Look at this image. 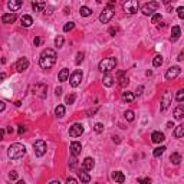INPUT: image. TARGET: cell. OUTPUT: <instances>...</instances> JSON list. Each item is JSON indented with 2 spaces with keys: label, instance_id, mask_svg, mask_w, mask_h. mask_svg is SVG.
<instances>
[{
  "label": "cell",
  "instance_id": "3957f363",
  "mask_svg": "<svg viewBox=\"0 0 184 184\" xmlns=\"http://www.w3.org/2000/svg\"><path fill=\"white\" fill-rule=\"evenodd\" d=\"M115 66H117V59L115 58H107L104 61L99 62V71L104 72V73H109L111 71L115 69Z\"/></svg>",
  "mask_w": 184,
  "mask_h": 184
},
{
  "label": "cell",
  "instance_id": "ee69618b",
  "mask_svg": "<svg viewBox=\"0 0 184 184\" xmlns=\"http://www.w3.org/2000/svg\"><path fill=\"white\" fill-rule=\"evenodd\" d=\"M17 178V173L16 171H10L9 173V180H16Z\"/></svg>",
  "mask_w": 184,
  "mask_h": 184
},
{
  "label": "cell",
  "instance_id": "6f0895ef",
  "mask_svg": "<svg viewBox=\"0 0 184 184\" xmlns=\"http://www.w3.org/2000/svg\"><path fill=\"white\" fill-rule=\"evenodd\" d=\"M167 127H168V128H173V127H174V124L170 121V122H167Z\"/></svg>",
  "mask_w": 184,
  "mask_h": 184
},
{
  "label": "cell",
  "instance_id": "db71d44e",
  "mask_svg": "<svg viewBox=\"0 0 184 184\" xmlns=\"http://www.w3.org/2000/svg\"><path fill=\"white\" fill-rule=\"evenodd\" d=\"M142 89H144V86H138L137 88V95H140L142 92Z\"/></svg>",
  "mask_w": 184,
  "mask_h": 184
},
{
  "label": "cell",
  "instance_id": "e575fe53",
  "mask_svg": "<svg viewBox=\"0 0 184 184\" xmlns=\"http://www.w3.org/2000/svg\"><path fill=\"white\" fill-rule=\"evenodd\" d=\"M124 115H125L127 121H130V122H131V121H134V118H135V117H134V111H131V109L125 111V114H124Z\"/></svg>",
  "mask_w": 184,
  "mask_h": 184
},
{
  "label": "cell",
  "instance_id": "9c48e42d",
  "mask_svg": "<svg viewBox=\"0 0 184 184\" xmlns=\"http://www.w3.org/2000/svg\"><path fill=\"white\" fill-rule=\"evenodd\" d=\"M84 134V127L82 124H73L71 128H69V135L72 138H76V137H81Z\"/></svg>",
  "mask_w": 184,
  "mask_h": 184
},
{
  "label": "cell",
  "instance_id": "7402d4cb",
  "mask_svg": "<svg viewBox=\"0 0 184 184\" xmlns=\"http://www.w3.org/2000/svg\"><path fill=\"white\" fill-rule=\"evenodd\" d=\"M32 7L35 12H42L46 7V3L45 2H32Z\"/></svg>",
  "mask_w": 184,
  "mask_h": 184
},
{
  "label": "cell",
  "instance_id": "4fadbf2b",
  "mask_svg": "<svg viewBox=\"0 0 184 184\" xmlns=\"http://www.w3.org/2000/svg\"><path fill=\"white\" fill-rule=\"evenodd\" d=\"M29 68V61H28V58H20L19 61L16 62V69L19 72H23L26 71Z\"/></svg>",
  "mask_w": 184,
  "mask_h": 184
},
{
  "label": "cell",
  "instance_id": "74e56055",
  "mask_svg": "<svg viewBox=\"0 0 184 184\" xmlns=\"http://www.w3.org/2000/svg\"><path fill=\"white\" fill-rule=\"evenodd\" d=\"M63 42H65L63 36H58V38L55 39V45H56L58 47H62V46H63Z\"/></svg>",
  "mask_w": 184,
  "mask_h": 184
},
{
  "label": "cell",
  "instance_id": "c3c4849f",
  "mask_svg": "<svg viewBox=\"0 0 184 184\" xmlns=\"http://www.w3.org/2000/svg\"><path fill=\"white\" fill-rule=\"evenodd\" d=\"M66 184H78V181H76L75 178H72V177H69V178L66 180Z\"/></svg>",
  "mask_w": 184,
  "mask_h": 184
},
{
  "label": "cell",
  "instance_id": "b9f144b4",
  "mask_svg": "<svg viewBox=\"0 0 184 184\" xmlns=\"http://www.w3.org/2000/svg\"><path fill=\"white\" fill-rule=\"evenodd\" d=\"M94 130H95V131H96V132H102V131H104V125H102V124H101V122L95 124Z\"/></svg>",
  "mask_w": 184,
  "mask_h": 184
},
{
  "label": "cell",
  "instance_id": "836d02e7",
  "mask_svg": "<svg viewBox=\"0 0 184 184\" xmlns=\"http://www.w3.org/2000/svg\"><path fill=\"white\" fill-rule=\"evenodd\" d=\"M165 151V147L164 145H161V147H157L156 150H154V157H160V156H163V152Z\"/></svg>",
  "mask_w": 184,
  "mask_h": 184
},
{
  "label": "cell",
  "instance_id": "44dd1931",
  "mask_svg": "<svg viewBox=\"0 0 184 184\" xmlns=\"http://www.w3.org/2000/svg\"><path fill=\"white\" fill-rule=\"evenodd\" d=\"M68 78H69V69L63 68V69L59 72V75H58V79H59V82H65V81H68Z\"/></svg>",
  "mask_w": 184,
  "mask_h": 184
},
{
  "label": "cell",
  "instance_id": "8992f818",
  "mask_svg": "<svg viewBox=\"0 0 184 184\" xmlns=\"http://www.w3.org/2000/svg\"><path fill=\"white\" fill-rule=\"evenodd\" d=\"M33 150H35V154L38 157H43L46 154V142L43 140H36L33 144Z\"/></svg>",
  "mask_w": 184,
  "mask_h": 184
},
{
  "label": "cell",
  "instance_id": "30bf717a",
  "mask_svg": "<svg viewBox=\"0 0 184 184\" xmlns=\"http://www.w3.org/2000/svg\"><path fill=\"white\" fill-rule=\"evenodd\" d=\"M81 81H82V72H81V71H75L71 75V78H69V84H71V86L76 88V86L81 85Z\"/></svg>",
  "mask_w": 184,
  "mask_h": 184
},
{
  "label": "cell",
  "instance_id": "484cf974",
  "mask_svg": "<svg viewBox=\"0 0 184 184\" xmlns=\"http://www.w3.org/2000/svg\"><path fill=\"white\" fill-rule=\"evenodd\" d=\"M121 98H122L124 102H132V101H134V98H135V95L132 94V92H130V91H127V92H124V94H122V96H121Z\"/></svg>",
  "mask_w": 184,
  "mask_h": 184
},
{
  "label": "cell",
  "instance_id": "5b68a950",
  "mask_svg": "<svg viewBox=\"0 0 184 184\" xmlns=\"http://www.w3.org/2000/svg\"><path fill=\"white\" fill-rule=\"evenodd\" d=\"M122 7L128 14H134V13H137L138 9H140V3H138L137 0H128V2H125L122 5Z\"/></svg>",
  "mask_w": 184,
  "mask_h": 184
},
{
  "label": "cell",
  "instance_id": "8fae6325",
  "mask_svg": "<svg viewBox=\"0 0 184 184\" xmlns=\"http://www.w3.org/2000/svg\"><path fill=\"white\" fill-rule=\"evenodd\" d=\"M33 94L40 96V98H45L46 94H47V86L45 85V84H38V85H35V88H33Z\"/></svg>",
  "mask_w": 184,
  "mask_h": 184
},
{
  "label": "cell",
  "instance_id": "83f0119b",
  "mask_svg": "<svg viewBox=\"0 0 184 184\" xmlns=\"http://www.w3.org/2000/svg\"><path fill=\"white\" fill-rule=\"evenodd\" d=\"M183 134H184V125H177V128L174 130V137L175 138H183Z\"/></svg>",
  "mask_w": 184,
  "mask_h": 184
},
{
  "label": "cell",
  "instance_id": "1f68e13d",
  "mask_svg": "<svg viewBox=\"0 0 184 184\" xmlns=\"http://www.w3.org/2000/svg\"><path fill=\"white\" fill-rule=\"evenodd\" d=\"M102 81H104V85L105 86H112L114 85V78L111 75H105Z\"/></svg>",
  "mask_w": 184,
  "mask_h": 184
},
{
  "label": "cell",
  "instance_id": "ba28073f",
  "mask_svg": "<svg viewBox=\"0 0 184 184\" xmlns=\"http://www.w3.org/2000/svg\"><path fill=\"white\" fill-rule=\"evenodd\" d=\"M180 72H181L180 66H171V68H168V71L165 72V79L167 81L175 79V78L180 75Z\"/></svg>",
  "mask_w": 184,
  "mask_h": 184
},
{
  "label": "cell",
  "instance_id": "9f6ffc18",
  "mask_svg": "<svg viewBox=\"0 0 184 184\" xmlns=\"http://www.w3.org/2000/svg\"><path fill=\"white\" fill-rule=\"evenodd\" d=\"M55 92H56V95L59 96V95L62 94V88H56V91H55Z\"/></svg>",
  "mask_w": 184,
  "mask_h": 184
},
{
  "label": "cell",
  "instance_id": "7c38bea8",
  "mask_svg": "<svg viewBox=\"0 0 184 184\" xmlns=\"http://www.w3.org/2000/svg\"><path fill=\"white\" fill-rule=\"evenodd\" d=\"M171 104V95L168 91H165L164 95H163V99H161V105H160V109L161 111H165V109L170 107Z\"/></svg>",
  "mask_w": 184,
  "mask_h": 184
},
{
  "label": "cell",
  "instance_id": "d6986e66",
  "mask_svg": "<svg viewBox=\"0 0 184 184\" xmlns=\"http://www.w3.org/2000/svg\"><path fill=\"white\" fill-rule=\"evenodd\" d=\"M112 178L115 180V183L122 184L124 181H125V175H124L122 171H114V173H112Z\"/></svg>",
  "mask_w": 184,
  "mask_h": 184
},
{
  "label": "cell",
  "instance_id": "4dcf8cb0",
  "mask_svg": "<svg viewBox=\"0 0 184 184\" xmlns=\"http://www.w3.org/2000/svg\"><path fill=\"white\" fill-rule=\"evenodd\" d=\"M128 82H130V81H128V76H125L124 72H119V85L124 88V86L128 85Z\"/></svg>",
  "mask_w": 184,
  "mask_h": 184
},
{
  "label": "cell",
  "instance_id": "7a4b0ae2",
  "mask_svg": "<svg viewBox=\"0 0 184 184\" xmlns=\"http://www.w3.org/2000/svg\"><path fill=\"white\" fill-rule=\"evenodd\" d=\"M24 154H26V147H24L23 144H20V142L12 144V145L9 147V150H7V156H9V158H12V160H19Z\"/></svg>",
  "mask_w": 184,
  "mask_h": 184
},
{
  "label": "cell",
  "instance_id": "681fc988",
  "mask_svg": "<svg viewBox=\"0 0 184 184\" xmlns=\"http://www.w3.org/2000/svg\"><path fill=\"white\" fill-rule=\"evenodd\" d=\"M40 42H42V39H40V38H35V40H33V45H35V46H39V45H40Z\"/></svg>",
  "mask_w": 184,
  "mask_h": 184
},
{
  "label": "cell",
  "instance_id": "11a10c76",
  "mask_svg": "<svg viewBox=\"0 0 184 184\" xmlns=\"http://www.w3.org/2000/svg\"><path fill=\"white\" fill-rule=\"evenodd\" d=\"M5 130H0V141H2V140H3V135H5Z\"/></svg>",
  "mask_w": 184,
  "mask_h": 184
},
{
  "label": "cell",
  "instance_id": "7dc6e473",
  "mask_svg": "<svg viewBox=\"0 0 184 184\" xmlns=\"http://www.w3.org/2000/svg\"><path fill=\"white\" fill-rule=\"evenodd\" d=\"M69 167H71V170H73V168L76 167V160H75V157H73V158L71 160V164H69Z\"/></svg>",
  "mask_w": 184,
  "mask_h": 184
},
{
  "label": "cell",
  "instance_id": "9a60e30c",
  "mask_svg": "<svg viewBox=\"0 0 184 184\" xmlns=\"http://www.w3.org/2000/svg\"><path fill=\"white\" fill-rule=\"evenodd\" d=\"M81 150H82V145H81V142L78 141H73L71 144V154L72 157H78L81 154Z\"/></svg>",
  "mask_w": 184,
  "mask_h": 184
},
{
  "label": "cell",
  "instance_id": "f907efd6",
  "mask_svg": "<svg viewBox=\"0 0 184 184\" xmlns=\"http://www.w3.org/2000/svg\"><path fill=\"white\" fill-rule=\"evenodd\" d=\"M5 108H6V104L3 102V101H0V112H2V111H5Z\"/></svg>",
  "mask_w": 184,
  "mask_h": 184
},
{
  "label": "cell",
  "instance_id": "f1b7e54d",
  "mask_svg": "<svg viewBox=\"0 0 184 184\" xmlns=\"http://www.w3.org/2000/svg\"><path fill=\"white\" fill-rule=\"evenodd\" d=\"M170 160H171V163H173V164L178 165L180 163H181V156H180L178 152H173V154H171V157H170Z\"/></svg>",
  "mask_w": 184,
  "mask_h": 184
},
{
  "label": "cell",
  "instance_id": "680465c9",
  "mask_svg": "<svg viewBox=\"0 0 184 184\" xmlns=\"http://www.w3.org/2000/svg\"><path fill=\"white\" fill-rule=\"evenodd\" d=\"M183 56H184V55H183V52H181L178 55V58H177V59H178V61H183Z\"/></svg>",
  "mask_w": 184,
  "mask_h": 184
},
{
  "label": "cell",
  "instance_id": "2e32d148",
  "mask_svg": "<svg viewBox=\"0 0 184 184\" xmlns=\"http://www.w3.org/2000/svg\"><path fill=\"white\" fill-rule=\"evenodd\" d=\"M22 5H23V3H22L20 0H10L9 3H7V7H9L12 12H17V10L22 7Z\"/></svg>",
  "mask_w": 184,
  "mask_h": 184
},
{
  "label": "cell",
  "instance_id": "d590c367",
  "mask_svg": "<svg viewBox=\"0 0 184 184\" xmlns=\"http://www.w3.org/2000/svg\"><path fill=\"white\" fill-rule=\"evenodd\" d=\"M65 102L68 105H72L73 102H75V95L71 94V95H66V98H65Z\"/></svg>",
  "mask_w": 184,
  "mask_h": 184
},
{
  "label": "cell",
  "instance_id": "f35d334b",
  "mask_svg": "<svg viewBox=\"0 0 184 184\" xmlns=\"http://www.w3.org/2000/svg\"><path fill=\"white\" fill-rule=\"evenodd\" d=\"M73 28H75V23H73V22H69V23H66L65 26H63V32H71Z\"/></svg>",
  "mask_w": 184,
  "mask_h": 184
},
{
  "label": "cell",
  "instance_id": "816d5d0a",
  "mask_svg": "<svg viewBox=\"0 0 184 184\" xmlns=\"http://www.w3.org/2000/svg\"><path fill=\"white\" fill-rule=\"evenodd\" d=\"M109 33H111V36H115V33H117V29H115V28H111V29H109Z\"/></svg>",
  "mask_w": 184,
  "mask_h": 184
},
{
  "label": "cell",
  "instance_id": "d6a6232c",
  "mask_svg": "<svg viewBox=\"0 0 184 184\" xmlns=\"http://www.w3.org/2000/svg\"><path fill=\"white\" fill-rule=\"evenodd\" d=\"M163 62H164V59H163V56L161 55H157L156 58H154V61H152V65L156 66V68H158V66L163 65Z\"/></svg>",
  "mask_w": 184,
  "mask_h": 184
},
{
  "label": "cell",
  "instance_id": "ac0fdd59",
  "mask_svg": "<svg viewBox=\"0 0 184 184\" xmlns=\"http://www.w3.org/2000/svg\"><path fill=\"white\" fill-rule=\"evenodd\" d=\"M16 19H17L16 13H6L2 16V22H3V23H13Z\"/></svg>",
  "mask_w": 184,
  "mask_h": 184
},
{
  "label": "cell",
  "instance_id": "6125c7cd",
  "mask_svg": "<svg viewBox=\"0 0 184 184\" xmlns=\"http://www.w3.org/2000/svg\"><path fill=\"white\" fill-rule=\"evenodd\" d=\"M5 78H6V73H0V81L5 79Z\"/></svg>",
  "mask_w": 184,
  "mask_h": 184
},
{
  "label": "cell",
  "instance_id": "ffe728a7",
  "mask_svg": "<svg viewBox=\"0 0 184 184\" xmlns=\"http://www.w3.org/2000/svg\"><path fill=\"white\" fill-rule=\"evenodd\" d=\"M20 22H22V26H24V28H29V26H32L33 19H32V16H29V14H24V16H22Z\"/></svg>",
  "mask_w": 184,
  "mask_h": 184
},
{
  "label": "cell",
  "instance_id": "52a82bcc",
  "mask_svg": "<svg viewBox=\"0 0 184 184\" xmlns=\"http://www.w3.org/2000/svg\"><path fill=\"white\" fill-rule=\"evenodd\" d=\"M158 6H160V5H158L157 2H150V3H145V5L142 6L141 12L145 14V16H152V14H154V12L158 9Z\"/></svg>",
  "mask_w": 184,
  "mask_h": 184
},
{
  "label": "cell",
  "instance_id": "603a6c76",
  "mask_svg": "<svg viewBox=\"0 0 184 184\" xmlns=\"http://www.w3.org/2000/svg\"><path fill=\"white\" fill-rule=\"evenodd\" d=\"M183 115H184V107H183V104H180L178 107L174 109V118L175 119H181L183 118Z\"/></svg>",
  "mask_w": 184,
  "mask_h": 184
},
{
  "label": "cell",
  "instance_id": "8d00e7d4",
  "mask_svg": "<svg viewBox=\"0 0 184 184\" xmlns=\"http://www.w3.org/2000/svg\"><path fill=\"white\" fill-rule=\"evenodd\" d=\"M84 58H85V53H84V52H78V55H76V59H75L76 65H79L81 62L84 61Z\"/></svg>",
  "mask_w": 184,
  "mask_h": 184
},
{
  "label": "cell",
  "instance_id": "cb8c5ba5",
  "mask_svg": "<svg viewBox=\"0 0 184 184\" xmlns=\"http://www.w3.org/2000/svg\"><path fill=\"white\" fill-rule=\"evenodd\" d=\"M180 33H181V30H180L178 26H173V30H171V42H175L177 39L180 38Z\"/></svg>",
  "mask_w": 184,
  "mask_h": 184
},
{
  "label": "cell",
  "instance_id": "4316f807",
  "mask_svg": "<svg viewBox=\"0 0 184 184\" xmlns=\"http://www.w3.org/2000/svg\"><path fill=\"white\" fill-rule=\"evenodd\" d=\"M79 13H81V16H84V17H88V16H91V14H92V10H91L88 6H81Z\"/></svg>",
  "mask_w": 184,
  "mask_h": 184
},
{
  "label": "cell",
  "instance_id": "f6af8a7d",
  "mask_svg": "<svg viewBox=\"0 0 184 184\" xmlns=\"http://www.w3.org/2000/svg\"><path fill=\"white\" fill-rule=\"evenodd\" d=\"M177 12H178V17H180V19H184V7H178Z\"/></svg>",
  "mask_w": 184,
  "mask_h": 184
},
{
  "label": "cell",
  "instance_id": "bcb514c9",
  "mask_svg": "<svg viewBox=\"0 0 184 184\" xmlns=\"http://www.w3.org/2000/svg\"><path fill=\"white\" fill-rule=\"evenodd\" d=\"M17 132H19V135H23L24 132H26V127H24V125H20V127H19V131H17Z\"/></svg>",
  "mask_w": 184,
  "mask_h": 184
},
{
  "label": "cell",
  "instance_id": "60d3db41",
  "mask_svg": "<svg viewBox=\"0 0 184 184\" xmlns=\"http://www.w3.org/2000/svg\"><path fill=\"white\" fill-rule=\"evenodd\" d=\"M175 99L178 101V102H181L184 99V91L183 89H180V91H177V95H175Z\"/></svg>",
  "mask_w": 184,
  "mask_h": 184
},
{
  "label": "cell",
  "instance_id": "7bdbcfd3",
  "mask_svg": "<svg viewBox=\"0 0 184 184\" xmlns=\"http://www.w3.org/2000/svg\"><path fill=\"white\" fill-rule=\"evenodd\" d=\"M138 183L140 184H151V180L150 178H138Z\"/></svg>",
  "mask_w": 184,
  "mask_h": 184
},
{
  "label": "cell",
  "instance_id": "5bb4252c",
  "mask_svg": "<svg viewBox=\"0 0 184 184\" xmlns=\"http://www.w3.org/2000/svg\"><path fill=\"white\" fill-rule=\"evenodd\" d=\"M95 167V161L94 158H91V157H86L85 160L82 161V170L84 171H91L92 168Z\"/></svg>",
  "mask_w": 184,
  "mask_h": 184
},
{
  "label": "cell",
  "instance_id": "6da1fadb",
  "mask_svg": "<svg viewBox=\"0 0 184 184\" xmlns=\"http://www.w3.org/2000/svg\"><path fill=\"white\" fill-rule=\"evenodd\" d=\"M56 62V52L53 49H45L39 58V66L42 69H51Z\"/></svg>",
  "mask_w": 184,
  "mask_h": 184
},
{
  "label": "cell",
  "instance_id": "f5cc1de1",
  "mask_svg": "<svg viewBox=\"0 0 184 184\" xmlns=\"http://www.w3.org/2000/svg\"><path fill=\"white\" fill-rule=\"evenodd\" d=\"M6 132H7V134H13V127H7Z\"/></svg>",
  "mask_w": 184,
  "mask_h": 184
},
{
  "label": "cell",
  "instance_id": "d4e9b609",
  "mask_svg": "<svg viewBox=\"0 0 184 184\" xmlns=\"http://www.w3.org/2000/svg\"><path fill=\"white\" fill-rule=\"evenodd\" d=\"M78 175H79V178H81V181H82V183H89V181H91V175L88 174L86 171L81 170L79 173H78Z\"/></svg>",
  "mask_w": 184,
  "mask_h": 184
},
{
  "label": "cell",
  "instance_id": "e0dca14e",
  "mask_svg": "<svg viewBox=\"0 0 184 184\" xmlns=\"http://www.w3.org/2000/svg\"><path fill=\"white\" fill-rule=\"evenodd\" d=\"M151 140L152 142H156V144H160V142H163L165 140L164 138V134L160 131H154L152 132V135H151Z\"/></svg>",
  "mask_w": 184,
  "mask_h": 184
},
{
  "label": "cell",
  "instance_id": "277c9868",
  "mask_svg": "<svg viewBox=\"0 0 184 184\" xmlns=\"http://www.w3.org/2000/svg\"><path fill=\"white\" fill-rule=\"evenodd\" d=\"M112 5H114V2H111L108 6H107V9L102 12V13L99 14V20L102 22V23H108L109 20L112 19V16H114V13H115V10H114V7H112Z\"/></svg>",
  "mask_w": 184,
  "mask_h": 184
},
{
  "label": "cell",
  "instance_id": "94428289",
  "mask_svg": "<svg viewBox=\"0 0 184 184\" xmlns=\"http://www.w3.org/2000/svg\"><path fill=\"white\" fill-rule=\"evenodd\" d=\"M49 184H61V183H59L58 180H53V181H51V183H49Z\"/></svg>",
  "mask_w": 184,
  "mask_h": 184
},
{
  "label": "cell",
  "instance_id": "ab89813d",
  "mask_svg": "<svg viewBox=\"0 0 184 184\" xmlns=\"http://www.w3.org/2000/svg\"><path fill=\"white\" fill-rule=\"evenodd\" d=\"M161 19H163V17H161L160 13H154V14H152V17H151V22H152V23H158Z\"/></svg>",
  "mask_w": 184,
  "mask_h": 184
},
{
  "label": "cell",
  "instance_id": "91938a15",
  "mask_svg": "<svg viewBox=\"0 0 184 184\" xmlns=\"http://www.w3.org/2000/svg\"><path fill=\"white\" fill-rule=\"evenodd\" d=\"M114 142H119V137H112Z\"/></svg>",
  "mask_w": 184,
  "mask_h": 184
},
{
  "label": "cell",
  "instance_id": "f546056e",
  "mask_svg": "<svg viewBox=\"0 0 184 184\" xmlns=\"http://www.w3.org/2000/svg\"><path fill=\"white\" fill-rule=\"evenodd\" d=\"M55 115H56L58 118H62L65 115V107L63 105H58L56 108H55Z\"/></svg>",
  "mask_w": 184,
  "mask_h": 184
},
{
  "label": "cell",
  "instance_id": "be15d7a7",
  "mask_svg": "<svg viewBox=\"0 0 184 184\" xmlns=\"http://www.w3.org/2000/svg\"><path fill=\"white\" fill-rule=\"evenodd\" d=\"M16 184H26V183H24L23 180H19V181H17V183H16Z\"/></svg>",
  "mask_w": 184,
  "mask_h": 184
}]
</instances>
